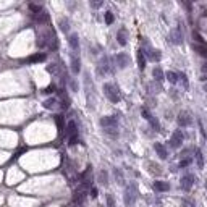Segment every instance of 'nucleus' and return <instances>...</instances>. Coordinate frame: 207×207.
<instances>
[{"label": "nucleus", "instance_id": "f257e3e1", "mask_svg": "<svg viewBox=\"0 0 207 207\" xmlns=\"http://www.w3.org/2000/svg\"><path fill=\"white\" fill-rule=\"evenodd\" d=\"M100 126L105 130L107 134H110V136H117L118 134V131H117V128H118V118L113 117V115H112V117L100 118Z\"/></svg>", "mask_w": 207, "mask_h": 207}, {"label": "nucleus", "instance_id": "f03ea898", "mask_svg": "<svg viewBox=\"0 0 207 207\" xmlns=\"http://www.w3.org/2000/svg\"><path fill=\"white\" fill-rule=\"evenodd\" d=\"M104 94H105L107 99L110 102H113V104H118L120 100H122V92H120V89L112 83L104 84Z\"/></svg>", "mask_w": 207, "mask_h": 207}, {"label": "nucleus", "instance_id": "7ed1b4c3", "mask_svg": "<svg viewBox=\"0 0 207 207\" xmlns=\"http://www.w3.org/2000/svg\"><path fill=\"white\" fill-rule=\"evenodd\" d=\"M136 199H137V188H136L134 183H130V185L125 188V204H126V207H133Z\"/></svg>", "mask_w": 207, "mask_h": 207}, {"label": "nucleus", "instance_id": "20e7f679", "mask_svg": "<svg viewBox=\"0 0 207 207\" xmlns=\"http://www.w3.org/2000/svg\"><path fill=\"white\" fill-rule=\"evenodd\" d=\"M113 68H112V60L108 57H104L97 65V74L99 76H107V74H112Z\"/></svg>", "mask_w": 207, "mask_h": 207}, {"label": "nucleus", "instance_id": "39448f33", "mask_svg": "<svg viewBox=\"0 0 207 207\" xmlns=\"http://www.w3.org/2000/svg\"><path fill=\"white\" fill-rule=\"evenodd\" d=\"M66 134H68V144L70 146H74L78 142V126H76V123L73 122H68V125H66Z\"/></svg>", "mask_w": 207, "mask_h": 207}, {"label": "nucleus", "instance_id": "423d86ee", "mask_svg": "<svg viewBox=\"0 0 207 207\" xmlns=\"http://www.w3.org/2000/svg\"><path fill=\"white\" fill-rule=\"evenodd\" d=\"M113 62L120 70H125V68L130 65V57H128V54H123L122 52V54H117L113 57Z\"/></svg>", "mask_w": 207, "mask_h": 207}, {"label": "nucleus", "instance_id": "0eeeda50", "mask_svg": "<svg viewBox=\"0 0 207 207\" xmlns=\"http://www.w3.org/2000/svg\"><path fill=\"white\" fill-rule=\"evenodd\" d=\"M170 42H171V44H176V45L183 42V32H181L180 28H175V29H171V32H170Z\"/></svg>", "mask_w": 207, "mask_h": 207}, {"label": "nucleus", "instance_id": "6e6552de", "mask_svg": "<svg viewBox=\"0 0 207 207\" xmlns=\"http://www.w3.org/2000/svg\"><path fill=\"white\" fill-rule=\"evenodd\" d=\"M181 142H183V133H181V131H175V133L171 134L170 146L173 147V149H178V147L181 146Z\"/></svg>", "mask_w": 207, "mask_h": 207}, {"label": "nucleus", "instance_id": "1a4fd4ad", "mask_svg": "<svg viewBox=\"0 0 207 207\" xmlns=\"http://www.w3.org/2000/svg\"><path fill=\"white\" fill-rule=\"evenodd\" d=\"M194 185V176L193 175H185L181 178V188L185 189V191H189V189L193 188Z\"/></svg>", "mask_w": 207, "mask_h": 207}, {"label": "nucleus", "instance_id": "9d476101", "mask_svg": "<svg viewBox=\"0 0 207 207\" xmlns=\"http://www.w3.org/2000/svg\"><path fill=\"white\" fill-rule=\"evenodd\" d=\"M191 117H189L188 112H181L180 115H178V123H180V126H189L191 125Z\"/></svg>", "mask_w": 207, "mask_h": 207}, {"label": "nucleus", "instance_id": "9b49d317", "mask_svg": "<svg viewBox=\"0 0 207 207\" xmlns=\"http://www.w3.org/2000/svg\"><path fill=\"white\" fill-rule=\"evenodd\" d=\"M154 149H155V152H157L159 154V157L160 159H167V157H168V152H167V149H165V146L164 144H160V142H155V144H154Z\"/></svg>", "mask_w": 207, "mask_h": 207}, {"label": "nucleus", "instance_id": "f8f14e48", "mask_svg": "<svg viewBox=\"0 0 207 207\" xmlns=\"http://www.w3.org/2000/svg\"><path fill=\"white\" fill-rule=\"evenodd\" d=\"M81 63H79V58H78V55L76 54H73L71 55V71H73V74H78L79 73V70H81Z\"/></svg>", "mask_w": 207, "mask_h": 207}, {"label": "nucleus", "instance_id": "ddd939ff", "mask_svg": "<svg viewBox=\"0 0 207 207\" xmlns=\"http://www.w3.org/2000/svg\"><path fill=\"white\" fill-rule=\"evenodd\" d=\"M126 39H128V32H126L125 28H122V29L118 31V34H117V41H118L120 45H126V42H128Z\"/></svg>", "mask_w": 207, "mask_h": 207}, {"label": "nucleus", "instance_id": "4468645a", "mask_svg": "<svg viewBox=\"0 0 207 207\" xmlns=\"http://www.w3.org/2000/svg\"><path fill=\"white\" fill-rule=\"evenodd\" d=\"M36 21L39 24H44V23H49V13H45L44 10H41L39 13H36Z\"/></svg>", "mask_w": 207, "mask_h": 207}, {"label": "nucleus", "instance_id": "2eb2a0df", "mask_svg": "<svg viewBox=\"0 0 207 207\" xmlns=\"http://www.w3.org/2000/svg\"><path fill=\"white\" fill-rule=\"evenodd\" d=\"M68 44H70V47L76 52L79 49V41H78V34H71L70 39H68Z\"/></svg>", "mask_w": 207, "mask_h": 207}, {"label": "nucleus", "instance_id": "dca6fc26", "mask_svg": "<svg viewBox=\"0 0 207 207\" xmlns=\"http://www.w3.org/2000/svg\"><path fill=\"white\" fill-rule=\"evenodd\" d=\"M154 188L157 189V191L164 193V191H168V189H170V185L167 181H155L154 183Z\"/></svg>", "mask_w": 207, "mask_h": 207}, {"label": "nucleus", "instance_id": "f3484780", "mask_svg": "<svg viewBox=\"0 0 207 207\" xmlns=\"http://www.w3.org/2000/svg\"><path fill=\"white\" fill-rule=\"evenodd\" d=\"M193 49L196 50L201 57H205V58H207V47H205V45H202V44H193Z\"/></svg>", "mask_w": 207, "mask_h": 207}, {"label": "nucleus", "instance_id": "a211bd4d", "mask_svg": "<svg viewBox=\"0 0 207 207\" xmlns=\"http://www.w3.org/2000/svg\"><path fill=\"white\" fill-rule=\"evenodd\" d=\"M137 66H139V70H144L146 68V57H144L141 49L137 50Z\"/></svg>", "mask_w": 207, "mask_h": 207}, {"label": "nucleus", "instance_id": "6ab92c4d", "mask_svg": "<svg viewBox=\"0 0 207 207\" xmlns=\"http://www.w3.org/2000/svg\"><path fill=\"white\" fill-rule=\"evenodd\" d=\"M152 76H154L155 81H162V79H164V71H162V68H160V66H155L154 70H152Z\"/></svg>", "mask_w": 207, "mask_h": 207}, {"label": "nucleus", "instance_id": "aec40b11", "mask_svg": "<svg viewBox=\"0 0 207 207\" xmlns=\"http://www.w3.org/2000/svg\"><path fill=\"white\" fill-rule=\"evenodd\" d=\"M45 60V54H42V52H39V54L36 55H32L28 58V62H31V63H36V62H44Z\"/></svg>", "mask_w": 207, "mask_h": 207}, {"label": "nucleus", "instance_id": "412c9836", "mask_svg": "<svg viewBox=\"0 0 207 207\" xmlns=\"http://www.w3.org/2000/svg\"><path fill=\"white\" fill-rule=\"evenodd\" d=\"M196 162H198V168H204V157H202V152L196 151Z\"/></svg>", "mask_w": 207, "mask_h": 207}, {"label": "nucleus", "instance_id": "4be33fe9", "mask_svg": "<svg viewBox=\"0 0 207 207\" xmlns=\"http://www.w3.org/2000/svg\"><path fill=\"white\" fill-rule=\"evenodd\" d=\"M165 76H167V79H168L171 84H176V83H178V74H176L175 71H168Z\"/></svg>", "mask_w": 207, "mask_h": 207}, {"label": "nucleus", "instance_id": "5701e85b", "mask_svg": "<svg viewBox=\"0 0 207 207\" xmlns=\"http://www.w3.org/2000/svg\"><path fill=\"white\" fill-rule=\"evenodd\" d=\"M44 107L45 108H49V110H52V108H55L57 107V100L52 97V99H47V100H44Z\"/></svg>", "mask_w": 207, "mask_h": 207}, {"label": "nucleus", "instance_id": "b1692460", "mask_svg": "<svg viewBox=\"0 0 207 207\" xmlns=\"http://www.w3.org/2000/svg\"><path fill=\"white\" fill-rule=\"evenodd\" d=\"M60 29H62L63 32H68V29H70V21H68L66 18L60 20Z\"/></svg>", "mask_w": 207, "mask_h": 207}, {"label": "nucleus", "instance_id": "393cba45", "mask_svg": "<svg viewBox=\"0 0 207 207\" xmlns=\"http://www.w3.org/2000/svg\"><path fill=\"white\" fill-rule=\"evenodd\" d=\"M178 78H180V81L183 83V88L188 89V78H186V74L185 73H180V74H178Z\"/></svg>", "mask_w": 207, "mask_h": 207}, {"label": "nucleus", "instance_id": "a878e982", "mask_svg": "<svg viewBox=\"0 0 207 207\" xmlns=\"http://www.w3.org/2000/svg\"><path fill=\"white\" fill-rule=\"evenodd\" d=\"M149 123H151V126H152V128H154L155 131H159V130H160V123H159L157 120L154 118V117H152L151 120H149Z\"/></svg>", "mask_w": 207, "mask_h": 207}, {"label": "nucleus", "instance_id": "bb28decb", "mask_svg": "<svg viewBox=\"0 0 207 207\" xmlns=\"http://www.w3.org/2000/svg\"><path fill=\"white\" fill-rule=\"evenodd\" d=\"M113 13H112V11H107V13H105V23H107V24H112V23H113Z\"/></svg>", "mask_w": 207, "mask_h": 207}, {"label": "nucleus", "instance_id": "cd10ccee", "mask_svg": "<svg viewBox=\"0 0 207 207\" xmlns=\"http://www.w3.org/2000/svg\"><path fill=\"white\" fill-rule=\"evenodd\" d=\"M107 207H115V199H113V196L112 194H107Z\"/></svg>", "mask_w": 207, "mask_h": 207}, {"label": "nucleus", "instance_id": "c85d7f7f", "mask_svg": "<svg viewBox=\"0 0 207 207\" xmlns=\"http://www.w3.org/2000/svg\"><path fill=\"white\" fill-rule=\"evenodd\" d=\"M141 113H142V117H144V120H147V122L152 118V115H151V112H149L147 108H142V110H141Z\"/></svg>", "mask_w": 207, "mask_h": 207}, {"label": "nucleus", "instance_id": "c756f323", "mask_svg": "<svg viewBox=\"0 0 207 207\" xmlns=\"http://www.w3.org/2000/svg\"><path fill=\"white\" fill-rule=\"evenodd\" d=\"M99 180H100V183L102 185H107V171H100V175H99Z\"/></svg>", "mask_w": 207, "mask_h": 207}, {"label": "nucleus", "instance_id": "7c9ffc66", "mask_svg": "<svg viewBox=\"0 0 207 207\" xmlns=\"http://www.w3.org/2000/svg\"><path fill=\"white\" fill-rule=\"evenodd\" d=\"M147 165H149V167H152V170H151V171H152V173H157V175L160 173V167H157V165H154L152 162H149Z\"/></svg>", "mask_w": 207, "mask_h": 207}, {"label": "nucleus", "instance_id": "2f4dec72", "mask_svg": "<svg viewBox=\"0 0 207 207\" xmlns=\"http://www.w3.org/2000/svg\"><path fill=\"white\" fill-rule=\"evenodd\" d=\"M189 164H191V160H189V159H186V160H181V162H180V168H183V167H188Z\"/></svg>", "mask_w": 207, "mask_h": 207}, {"label": "nucleus", "instance_id": "473e14b6", "mask_svg": "<svg viewBox=\"0 0 207 207\" xmlns=\"http://www.w3.org/2000/svg\"><path fill=\"white\" fill-rule=\"evenodd\" d=\"M89 194H91L92 198H97V188H91V189H89Z\"/></svg>", "mask_w": 207, "mask_h": 207}, {"label": "nucleus", "instance_id": "72a5a7b5", "mask_svg": "<svg viewBox=\"0 0 207 207\" xmlns=\"http://www.w3.org/2000/svg\"><path fill=\"white\" fill-rule=\"evenodd\" d=\"M100 5H102V2H91V7L92 8H99Z\"/></svg>", "mask_w": 207, "mask_h": 207}, {"label": "nucleus", "instance_id": "f704fd0d", "mask_svg": "<svg viewBox=\"0 0 207 207\" xmlns=\"http://www.w3.org/2000/svg\"><path fill=\"white\" fill-rule=\"evenodd\" d=\"M55 120H57V125H58V128L62 130V117L58 115V117H55Z\"/></svg>", "mask_w": 207, "mask_h": 207}, {"label": "nucleus", "instance_id": "c9c22d12", "mask_svg": "<svg viewBox=\"0 0 207 207\" xmlns=\"http://www.w3.org/2000/svg\"><path fill=\"white\" fill-rule=\"evenodd\" d=\"M71 88H73V91L78 89V88H76V83H74V81H71Z\"/></svg>", "mask_w": 207, "mask_h": 207}, {"label": "nucleus", "instance_id": "e433bc0d", "mask_svg": "<svg viewBox=\"0 0 207 207\" xmlns=\"http://www.w3.org/2000/svg\"><path fill=\"white\" fill-rule=\"evenodd\" d=\"M204 89H205V91H207V84H205V86H204Z\"/></svg>", "mask_w": 207, "mask_h": 207}]
</instances>
